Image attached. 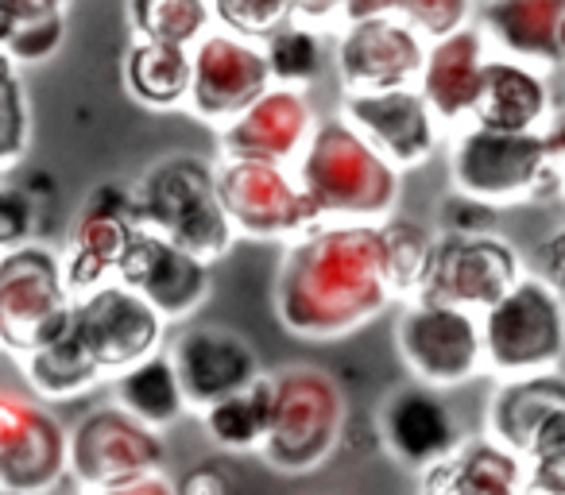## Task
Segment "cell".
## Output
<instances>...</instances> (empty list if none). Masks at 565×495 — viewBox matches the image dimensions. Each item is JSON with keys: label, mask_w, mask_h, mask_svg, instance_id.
Instances as JSON below:
<instances>
[{"label": "cell", "mask_w": 565, "mask_h": 495, "mask_svg": "<svg viewBox=\"0 0 565 495\" xmlns=\"http://www.w3.org/2000/svg\"><path fill=\"white\" fill-rule=\"evenodd\" d=\"M376 438L399 464L415 472L434 469L465 441L457 415L438 391L426 387H399L384 399L376 415Z\"/></svg>", "instance_id": "23"}, {"label": "cell", "mask_w": 565, "mask_h": 495, "mask_svg": "<svg viewBox=\"0 0 565 495\" xmlns=\"http://www.w3.org/2000/svg\"><path fill=\"white\" fill-rule=\"evenodd\" d=\"M97 495H174V487L167 476H148V480H136V484L113 487V492H97Z\"/></svg>", "instance_id": "42"}, {"label": "cell", "mask_w": 565, "mask_h": 495, "mask_svg": "<svg viewBox=\"0 0 565 495\" xmlns=\"http://www.w3.org/2000/svg\"><path fill=\"white\" fill-rule=\"evenodd\" d=\"M55 205L35 202L24 190V182L0 179V256L17 252L24 244L47 240V217Z\"/></svg>", "instance_id": "36"}, {"label": "cell", "mask_w": 565, "mask_h": 495, "mask_svg": "<svg viewBox=\"0 0 565 495\" xmlns=\"http://www.w3.org/2000/svg\"><path fill=\"white\" fill-rule=\"evenodd\" d=\"M171 487H174V495H228L233 492V487H228L225 464H217V461L198 464V469H190L186 476Z\"/></svg>", "instance_id": "40"}, {"label": "cell", "mask_w": 565, "mask_h": 495, "mask_svg": "<svg viewBox=\"0 0 565 495\" xmlns=\"http://www.w3.org/2000/svg\"><path fill=\"white\" fill-rule=\"evenodd\" d=\"M392 299L380 225H322L282 252L275 310L299 341L349 337Z\"/></svg>", "instance_id": "1"}, {"label": "cell", "mask_w": 565, "mask_h": 495, "mask_svg": "<svg viewBox=\"0 0 565 495\" xmlns=\"http://www.w3.org/2000/svg\"><path fill=\"white\" fill-rule=\"evenodd\" d=\"M488 55H492V47H488V40L480 35L477 20H472L469 28H461V32H454L449 40L426 47L415 89L426 101V109L434 112L441 132H454V128H461L465 120H469L477 74Z\"/></svg>", "instance_id": "25"}, {"label": "cell", "mask_w": 565, "mask_h": 495, "mask_svg": "<svg viewBox=\"0 0 565 495\" xmlns=\"http://www.w3.org/2000/svg\"><path fill=\"white\" fill-rule=\"evenodd\" d=\"M66 484V426L28 391L0 387V495H55Z\"/></svg>", "instance_id": "16"}, {"label": "cell", "mask_w": 565, "mask_h": 495, "mask_svg": "<svg viewBox=\"0 0 565 495\" xmlns=\"http://www.w3.org/2000/svg\"><path fill=\"white\" fill-rule=\"evenodd\" d=\"M163 433L132 422L113 402L89 410L74 430H66V484L78 495L113 492L136 480L163 476Z\"/></svg>", "instance_id": "9"}, {"label": "cell", "mask_w": 565, "mask_h": 495, "mask_svg": "<svg viewBox=\"0 0 565 495\" xmlns=\"http://www.w3.org/2000/svg\"><path fill=\"white\" fill-rule=\"evenodd\" d=\"M484 372L495 379H526L562 372L565 356V306L562 291L526 271L500 302L477 318Z\"/></svg>", "instance_id": "7"}, {"label": "cell", "mask_w": 565, "mask_h": 495, "mask_svg": "<svg viewBox=\"0 0 565 495\" xmlns=\"http://www.w3.org/2000/svg\"><path fill=\"white\" fill-rule=\"evenodd\" d=\"M315 101L302 89L271 86L248 112L221 128V155L233 163H291L315 132Z\"/></svg>", "instance_id": "22"}, {"label": "cell", "mask_w": 565, "mask_h": 495, "mask_svg": "<svg viewBox=\"0 0 565 495\" xmlns=\"http://www.w3.org/2000/svg\"><path fill=\"white\" fill-rule=\"evenodd\" d=\"M125 89L151 112L182 109L190 97V51L132 40L125 51Z\"/></svg>", "instance_id": "27"}, {"label": "cell", "mask_w": 565, "mask_h": 495, "mask_svg": "<svg viewBox=\"0 0 565 495\" xmlns=\"http://www.w3.org/2000/svg\"><path fill=\"white\" fill-rule=\"evenodd\" d=\"M71 310L55 244L35 240L0 256V353L24 361L47 348L66 333Z\"/></svg>", "instance_id": "8"}, {"label": "cell", "mask_w": 565, "mask_h": 495, "mask_svg": "<svg viewBox=\"0 0 565 495\" xmlns=\"http://www.w3.org/2000/svg\"><path fill=\"white\" fill-rule=\"evenodd\" d=\"M384 236V256H387V279H392V294L399 302H411L423 283L426 260H430V244L434 233L418 220H403V217H387L380 225Z\"/></svg>", "instance_id": "34"}, {"label": "cell", "mask_w": 565, "mask_h": 495, "mask_svg": "<svg viewBox=\"0 0 565 495\" xmlns=\"http://www.w3.org/2000/svg\"><path fill=\"white\" fill-rule=\"evenodd\" d=\"M477 28L492 55L554 74L565 58V0L477 4Z\"/></svg>", "instance_id": "24"}, {"label": "cell", "mask_w": 565, "mask_h": 495, "mask_svg": "<svg viewBox=\"0 0 565 495\" xmlns=\"http://www.w3.org/2000/svg\"><path fill=\"white\" fill-rule=\"evenodd\" d=\"M318 225H384L399 205V174L341 117H322L302 148L299 179Z\"/></svg>", "instance_id": "3"}, {"label": "cell", "mask_w": 565, "mask_h": 495, "mask_svg": "<svg viewBox=\"0 0 565 495\" xmlns=\"http://www.w3.org/2000/svg\"><path fill=\"white\" fill-rule=\"evenodd\" d=\"M271 399H275L271 372H264V376L252 387H244L241 395L221 399L202 410L205 438H210L221 453H259L267 422H271Z\"/></svg>", "instance_id": "30"}, {"label": "cell", "mask_w": 565, "mask_h": 495, "mask_svg": "<svg viewBox=\"0 0 565 495\" xmlns=\"http://www.w3.org/2000/svg\"><path fill=\"white\" fill-rule=\"evenodd\" d=\"M210 17L225 24V35L259 47L275 28L291 20V0H213Z\"/></svg>", "instance_id": "38"}, {"label": "cell", "mask_w": 565, "mask_h": 495, "mask_svg": "<svg viewBox=\"0 0 565 495\" xmlns=\"http://www.w3.org/2000/svg\"><path fill=\"white\" fill-rule=\"evenodd\" d=\"M271 422L259 456L275 472H315L338 453L349 426V402L338 379L315 364H291L271 376Z\"/></svg>", "instance_id": "6"}, {"label": "cell", "mask_w": 565, "mask_h": 495, "mask_svg": "<svg viewBox=\"0 0 565 495\" xmlns=\"http://www.w3.org/2000/svg\"><path fill=\"white\" fill-rule=\"evenodd\" d=\"M423 495H519L523 464L488 438H465L446 461L423 472Z\"/></svg>", "instance_id": "26"}, {"label": "cell", "mask_w": 565, "mask_h": 495, "mask_svg": "<svg viewBox=\"0 0 565 495\" xmlns=\"http://www.w3.org/2000/svg\"><path fill=\"white\" fill-rule=\"evenodd\" d=\"M213 186H217L221 213L236 236L287 244L322 228L315 205L307 202L302 186L282 166L221 159V163H213Z\"/></svg>", "instance_id": "13"}, {"label": "cell", "mask_w": 565, "mask_h": 495, "mask_svg": "<svg viewBox=\"0 0 565 495\" xmlns=\"http://www.w3.org/2000/svg\"><path fill=\"white\" fill-rule=\"evenodd\" d=\"M519 495H542V492H531V487H523V492H519Z\"/></svg>", "instance_id": "43"}, {"label": "cell", "mask_w": 565, "mask_h": 495, "mask_svg": "<svg viewBox=\"0 0 565 495\" xmlns=\"http://www.w3.org/2000/svg\"><path fill=\"white\" fill-rule=\"evenodd\" d=\"M395 348L415 379L426 391H449L465 387L484 372V348H480L477 314L434 302H403L395 318Z\"/></svg>", "instance_id": "12"}, {"label": "cell", "mask_w": 565, "mask_h": 495, "mask_svg": "<svg viewBox=\"0 0 565 495\" xmlns=\"http://www.w3.org/2000/svg\"><path fill=\"white\" fill-rule=\"evenodd\" d=\"M554 117H562L554 74L503 55L484 58L465 125L488 128V132H542Z\"/></svg>", "instance_id": "21"}, {"label": "cell", "mask_w": 565, "mask_h": 495, "mask_svg": "<svg viewBox=\"0 0 565 495\" xmlns=\"http://www.w3.org/2000/svg\"><path fill=\"white\" fill-rule=\"evenodd\" d=\"M32 143V101L20 82V66L0 55V174H9Z\"/></svg>", "instance_id": "35"}, {"label": "cell", "mask_w": 565, "mask_h": 495, "mask_svg": "<svg viewBox=\"0 0 565 495\" xmlns=\"http://www.w3.org/2000/svg\"><path fill=\"white\" fill-rule=\"evenodd\" d=\"M66 40V4L58 0H12V32L0 55L12 66L47 63Z\"/></svg>", "instance_id": "33"}, {"label": "cell", "mask_w": 565, "mask_h": 495, "mask_svg": "<svg viewBox=\"0 0 565 495\" xmlns=\"http://www.w3.org/2000/svg\"><path fill=\"white\" fill-rule=\"evenodd\" d=\"M446 140L454 194L503 213L511 205H531V190L542 171L562 163L565 117H554L542 132H488L461 125L446 132Z\"/></svg>", "instance_id": "4"}, {"label": "cell", "mask_w": 565, "mask_h": 495, "mask_svg": "<svg viewBox=\"0 0 565 495\" xmlns=\"http://www.w3.org/2000/svg\"><path fill=\"white\" fill-rule=\"evenodd\" d=\"M125 12L136 40L179 51H190L213 28L210 0H132Z\"/></svg>", "instance_id": "32"}, {"label": "cell", "mask_w": 565, "mask_h": 495, "mask_svg": "<svg viewBox=\"0 0 565 495\" xmlns=\"http://www.w3.org/2000/svg\"><path fill=\"white\" fill-rule=\"evenodd\" d=\"M163 356L179 379L186 410H198V415L213 402L241 395L264 376L256 345L241 330L213 322H186L163 345Z\"/></svg>", "instance_id": "15"}, {"label": "cell", "mask_w": 565, "mask_h": 495, "mask_svg": "<svg viewBox=\"0 0 565 495\" xmlns=\"http://www.w3.org/2000/svg\"><path fill=\"white\" fill-rule=\"evenodd\" d=\"M418 495H423V492H418Z\"/></svg>", "instance_id": "46"}, {"label": "cell", "mask_w": 565, "mask_h": 495, "mask_svg": "<svg viewBox=\"0 0 565 495\" xmlns=\"http://www.w3.org/2000/svg\"><path fill=\"white\" fill-rule=\"evenodd\" d=\"M562 248H565V228H554L550 240L539 248V256H534V268L539 271H531V276H539L542 283H550L554 291H562V271H565Z\"/></svg>", "instance_id": "41"}, {"label": "cell", "mask_w": 565, "mask_h": 495, "mask_svg": "<svg viewBox=\"0 0 565 495\" xmlns=\"http://www.w3.org/2000/svg\"><path fill=\"white\" fill-rule=\"evenodd\" d=\"M341 120L392 166L395 174L418 171L430 163L446 132L418 97V89H384V94H345L341 89Z\"/></svg>", "instance_id": "19"}, {"label": "cell", "mask_w": 565, "mask_h": 495, "mask_svg": "<svg viewBox=\"0 0 565 495\" xmlns=\"http://www.w3.org/2000/svg\"><path fill=\"white\" fill-rule=\"evenodd\" d=\"M28 387H32V399H40L43 407L58 399H82V395H94L105 384V376L94 368L86 353L78 348V341L71 333H63L58 341H51L47 348L24 356L20 361Z\"/></svg>", "instance_id": "29"}, {"label": "cell", "mask_w": 565, "mask_h": 495, "mask_svg": "<svg viewBox=\"0 0 565 495\" xmlns=\"http://www.w3.org/2000/svg\"><path fill=\"white\" fill-rule=\"evenodd\" d=\"M271 89L259 47L241 43L233 35L205 32L190 51V97L186 109L202 125L228 128L241 112H248Z\"/></svg>", "instance_id": "18"}, {"label": "cell", "mask_w": 565, "mask_h": 495, "mask_svg": "<svg viewBox=\"0 0 565 495\" xmlns=\"http://www.w3.org/2000/svg\"><path fill=\"white\" fill-rule=\"evenodd\" d=\"M392 12L415 32L423 47L449 40L454 32L469 28L477 20V4L472 0H392Z\"/></svg>", "instance_id": "37"}, {"label": "cell", "mask_w": 565, "mask_h": 495, "mask_svg": "<svg viewBox=\"0 0 565 495\" xmlns=\"http://www.w3.org/2000/svg\"><path fill=\"white\" fill-rule=\"evenodd\" d=\"M438 225L441 236H492L495 225H500V209L472 202V197L449 194L438 205Z\"/></svg>", "instance_id": "39"}, {"label": "cell", "mask_w": 565, "mask_h": 495, "mask_svg": "<svg viewBox=\"0 0 565 495\" xmlns=\"http://www.w3.org/2000/svg\"><path fill=\"white\" fill-rule=\"evenodd\" d=\"M63 495H78V492H63Z\"/></svg>", "instance_id": "44"}, {"label": "cell", "mask_w": 565, "mask_h": 495, "mask_svg": "<svg viewBox=\"0 0 565 495\" xmlns=\"http://www.w3.org/2000/svg\"><path fill=\"white\" fill-rule=\"evenodd\" d=\"M128 194H132L136 228H148L205 268L233 252L236 233L221 213L210 159L167 151L128 186Z\"/></svg>", "instance_id": "2"}, {"label": "cell", "mask_w": 565, "mask_h": 495, "mask_svg": "<svg viewBox=\"0 0 565 495\" xmlns=\"http://www.w3.org/2000/svg\"><path fill=\"white\" fill-rule=\"evenodd\" d=\"M341 35L333 63H338L345 94H384V89H411L423 71L426 47L407 24L384 4H341Z\"/></svg>", "instance_id": "11"}, {"label": "cell", "mask_w": 565, "mask_h": 495, "mask_svg": "<svg viewBox=\"0 0 565 495\" xmlns=\"http://www.w3.org/2000/svg\"><path fill=\"white\" fill-rule=\"evenodd\" d=\"M484 438L523 464V487L565 495V379L562 372L503 379L484 410Z\"/></svg>", "instance_id": "5"}, {"label": "cell", "mask_w": 565, "mask_h": 495, "mask_svg": "<svg viewBox=\"0 0 565 495\" xmlns=\"http://www.w3.org/2000/svg\"><path fill=\"white\" fill-rule=\"evenodd\" d=\"M0 179H4V174H0Z\"/></svg>", "instance_id": "45"}, {"label": "cell", "mask_w": 565, "mask_h": 495, "mask_svg": "<svg viewBox=\"0 0 565 495\" xmlns=\"http://www.w3.org/2000/svg\"><path fill=\"white\" fill-rule=\"evenodd\" d=\"M113 283L148 302L163 318V325H186L210 302L213 271L198 263L194 256L159 240L148 228H132L117 260V271H113Z\"/></svg>", "instance_id": "17"}, {"label": "cell", "mask_w": 565, "mask_h": 495, "mask_svg": "<svg viewBox=\"0 0 565 495\" xmlns=\"http://www.w3.org/2000/svg\"><path fill=\"white\" fill-rule=\"evenodd\" d=\"M109 384H113V407L125 410L132 422L148 426V430H156V433H163L167 426L182 422V418L190 415L186 399H182V391H179V379H174L163 353L148 356V361L136 364V368L120 372Z\"/></svg>", "instance_id": "28"}, {"label": "cell", "mask_w": 565, "mask_h": 495, "mask_svg": "<svg viewBox=\"0 0 565 495\" xmlns=\"http://www.w3.org/2000/svg\"><path fill=\"white\" fill-rule=\"evenodd\" d=\"M259 55H264L271 86L302 89V94H310V86L322 78L326 35H318V32H310V28L287 20V24H279L264 43H259Z\"/></svg>", "instance_id": "31"}, {"label": "cell", "mask_w": 565, "mask_h": 495, "mask_svg": "<svg viewBox=\"0 0 565 495\" xmlns=\"http://www.w3.org/2000/svg\"><path fill=\"white\" fill-rule=\"evenodd\" d=\"M526 276V263L519 248L503 236H441L434 233L430 260H426L423 283L411 302H434L454 306L465 314H484L492 302H500L519 279Z\"/></svg>", "instance_id": "10"}, {"label": "cell", "mask_w": 565, "mask_h": 495, "mask_svg": "<svg viewBox=\"0 0 565 495\" xmlns=\"http://www.w3.org/2000/svg\"><path fill=\"white\" fill-rule=\"evenodd\" d=\"M132 194L128 182H97L82 209L71 220V244L63 252V283L74 302L82 294L97 291L102 283H113V271L125 252L128 233H132Z\"/></svg>", "instance_id": "20"}, {"label": "cell", "mask_w": 565, "mask_h": 495, "mask_svg": "<svg viewBox=\"0 0 565 495\" xmlns=\"http://www.w3.org/2000/svg\"><path fill=\"white\" fill-rule=\"evenodd\" d=\"M66 333L105 379H117L120 372L163 353L167 345L163 318L120 283H102L97 291L82 294L71 310Z\"/></svg>", "instance_id": "14"}]
</instances>
